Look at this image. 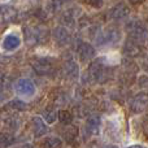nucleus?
Here are the masks:
<instances>
[{"label":"nucleus","mask_w":148,"mask_h":148,"mask_svg":"<svg viewBox=\"0 0 148 148\" xmlns=\"http://www.w3.org/2000/svg\"><path fill=\"white\" fill-rule=\"evenodd\" d=\"M147 107V96L146 95H138L133 99L130 104V108L134 113H140L146 109Z\"/></svg>","instance_id":"6"},{"label":"nucleus","mask_w":148,"mask_h":148,"mask_svg":"<svg viewBox=\"0 0 148 148\" xmlns=\"http://www.w3.org/2000/svg\"><path fill=\"white\" fill-rule=\"evenodd\" d=\"M43 117H44V121L47 123H53L57 118V112L53 109V108H47L43 113Z\"/></svg>","instance_id":"12"},{"label":"nucleus","mask_w":148,"mask_h":148,"mask_svg":"<svg viewBox=\"0 0 148 148\" xmlns=\"http://www.w3.org/2000/svg\"><path fill=\"white\" fill-rule=\"evenodd\" d=\"M129 13H130V9L125 4H117L108 12V17H109V20L118 21V20H122V18L127 17Z\"/></svg>","instance_id":"3"},{"label":"nucleus","mask_w":148,"mask_h":148,"mask_svg":"<svg viewBox=\"0 0 148 148\" xmlns=\"http://www.w3.org/2000/svg\"><path fill=\"white\" fill-rule=\"evenodd\" d=\"M9 107H12L13 109H16V110H23L27 108L25 103L21 101V100H12V101L9 103Z\"/></svg>","instance_id":"16"},{"label":"nucleus","mask_w":148,"mask_h":148,"mask_svg":"<svg viewBox=\"0 0 148 148\" xmlns=\"http://www.w3.org/2000/svg\"><path fill=\"white\" fill-rule=\"evenodd\" d=\"M99 127H100V118L99 117H91L88 118L87 121V125H86V129L90 134L92 135H96L99 133Z\"/></svg>","instance_id":"9"},{"label":"nucleus","mask_w":148,"mask_h":148,"mask_svg":"<svg viewBox=\"0 0 148 148\" xmlns=\"http://www.w3.org/2000/svg\"><path fill=\"white\" fill-rule=\"evenodd\" d=\"M21 44V39L18 35L16 34H9L4 38L3 40V47H4L7 51H13V49H17Z\"/></svg>","instance_id":"5"},{"label":"nucleus","mask_w":148,"mask_h":148,"mask_svg":"<svg viewBox=\"0 0 148 148\" xmlns=\"http://www.w3.org/2000/svg\"><path fill=\"white\" fill-rule=\"evenodd\" d=\"M34 68H35V72H38L39 74H47L51 72V65H48V64L38 62L36 65H34Z\"/></svg>","instance_id":"14"},{"label":"nucleus","mask_w":148,"mask_h":148,"mask_svg":"<svg viewBox=\"0 0 148 148\" xmlns=\"http://www.w3.org/2000/svg\"><path fill=\"white\" fill-rule=\"evenodd\" d=\"M22 148H34V147H31V146H30V144H26V146H23Z\"/></svg>","instance_id":"19"},{"label":"nucleus","mask_w":148,"mask_h":148,"mask_svg":"<svg viewBox=\"0 0 148 148\" xmlns=\"http://www.w3.org/2000/svg\"><path fill=\"white\" fill-rule=\"evenodd\" d=\"M84 1L94 8H100L103 5V0H84Z\"/></svg>","instance_id":"17"},{"label":"nucleus","mask_w":148,"mask_h":148,"mask_svg":"<svg viewBox=\"0 0 148 148\" xmlns=\"http://www.w3.org/2000/svg\"><path fill=\"white\" fill-rule=\"evenodd\" d=\"M59 120H60V122L64 123V125H69L73 120V116L69 110H60L59 112Z\"/></svg>","instance_id":"13"},{"label":"nucleus","mask_w":148,"mask_h":148,"mask_svg":"<svg viewBox=\"0 0 148 148\" xmlns=\"http://www.w3.org/2000/svg\"><path fill=\"white\" fill-rule=\"evenodd\" d=\"M14 143V138L10 134H5V133H0V148H5L9 147Z\"/></svg>","instance_id":"11"},{"label":"nucleus","mask_w":148,"mask_h":148,"mask_svg":"<svg viewBox=\"0 0 148 148\" xmlns=\"http://www.w3.org/2000/svg\"><path fill=\"white\" fill-rule=\"evenodd\" d=\"M53 36H55V40L59 44H62V46L66 44L70 38L69 33H68L64 27H56V30L53 31Z\"/></svg>","instance_id":"7"},{"label":"nucleus","mask_w":148,"mask_h":148,"mask_svg":"<svg viewBox=\"0 0 148 148\" xmlns=\"http://www.w3.org/2000/svg\"><path fill=\"white\" fill-rule=\"evenodd\" d=\"M130 148H144V147H142V146H133V147H130Z\"/></svg>","instance_id":"20"},{"label":"nucleus","mask_w":148,"mask_h":148,"mask_svg":"<svg viewBox=\"0 0 148 148\" xmlns=\"http://www.w3.org/2000/svg\"><path fill=\"white\" fill-rule=\"evenodd\" d=\"M120 38H121V33L117 29H109L104 34H101L100 38L96 39V42L97 44H114L120 40Z\"/></svg>","instance_id":"2"},{"label":"nucleus","mask_w":148,"mask_h":148,"mask_svg":"<svg viewBox=\"0 0 148 148\" xmlns=\"http://www.w3.org/2000/svg\"><path fill=\"white\" fill-rule=\"evenodd\" d=\"M14 88L16 92L22 97H31L35 94V86H34V83L30 79H25V78L18 79Z\"/></svg>","instance_id":"1"},{"label":"nucleus","mask_w":148,"mask_h":148,"mask_svg":"<svg viewBox=\"0 0 148 148\" xmlns=\"http://www.w3.org/2000/svg\"><path fill=\"white\" fill-rule=\"evenodd\" d=\"M143 0H130V3H133V4H139V3H142Z\"/></svg>","instance_id":"18"},{"label":"nucleus","mask_w":148,"mask_h":148,"mask_svg":"<svg viewBox=\"0 0 148 148\" xmlns=\"http://www.w3.org/2000/svg\"><path fill=\"white\" fill-rule=\"evenodd\" d=\"M0 1H7V0H0Z\"/></svg>","instance_id":"22"},{"label":"nucleus","mask_w":148,"mask_h":148,"mask_svg":"<svg viewBox=\"0 0 148 148\" xmlns=\"http://www.w3.org/2000/svg\"><path fill=\"white\" fill-rule=\"evenodd\" d=\"M44 148H61L62 147V140L57 136H49L43 142Z\"/></svg>","instance_id":"10"},{"label":"nucleus","mask_w":148,"mask_h":148,"mask_svg":"<svg viewBox=\"0 0 148 148\" xmlns=\"http://www.w3.org/2000/svg\"><path fill=\"white\" fill-rule=\"evenodd\" d=\"M78 55L81 57V60L83 62L90 61L91 59H94L95 56V48L88 43H82L78 47Z\"/></svg>","instance_id":"4"},{"label":"nucleus","mask_w":148,"mask_h":148,"mask_svg":"<svg viewBox=\"0 0 148 148\" xmlns=\"http://www.w3.org/2000/svg\"><path fill=\"white\" fill-rule=\"evenodd\" d=\"M66 75L70 77V78H75L77 74H78V70H77V65L74 64V62H69L66 66Z\"/></svg>","instance_id":"15"},{"label":"nucleus","mask_w":148,"mask_h":148,"mask_svg":"<svg viewBox=\"0 0 148 148\" xmlns=\"http://www.w3.org/2000/svg\"><path fill=\"white\" fill-rule=\"evenodd\" d=\"M107 148H116V147H113V146H109V147H107Z\"/></svg>","instance_id":"21"},{"label":"nucleus","mask_w":148,"mask_h":148,"mask_svg":"<svg viewBox=\"0 0 148 148\" xmlns=\"http://www.w3.org/2000/svg\"><path fill=\"white\" fill-rule=\"evenodd\" d=\"M33 131H34V135L35 136L43 135V134L47 131V126L42 118H39V117L33 118Z\"/></svg>","instance_id":"8"}]
</instances>
